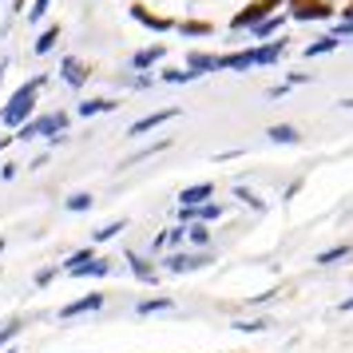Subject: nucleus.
<instances>
[{"instance_id": "41", "label": "nucleus", "mask_w": 353, "mask_h": 353, "mask_svg": "<svg viewBox=\"0 0 353 353\" xmlns=\"http://www.w3.org/2000/svg\"><path fill=\"white\" fill-rule=\"evenodd\" d=\"M337 12H341V20H353V0L345 4V8H337Z\"/></svg>"}, {"instance_id": "32", "label": "nucleus", "mask_w": 353, "mask_h": 353, "mask_svg": "<svg viewBox=\"0 0 353 353\" xmlns=\"http://www.w3.org/2000/svg\"><path fill=\"white\" fill-rule=\"evenodd\" d=\"M163 242H167V250H183L187 246V226H167L163 230Z\"/></svg>"}, {"instance_id": "39", "label": "nucleus", "mask_w": 353, "mask_h": 353, "mask_svg": "<svg viewBox=\"0 0 353 353\" xmlns=\"http://www.w3.org/2000/svg\"><path fill=\"white\" fill-rule=\"evenodd\" d=\"M151 83H155V76H128L123 88H151Z\"/></svg>"}, {"instance_id": "9", "label": "nucleus", "mask_w": 353, "mask_h": 353, "mask_svg": "<svg viewBox=\"0 0 353 353\" xmlns=\"http://www.w3.org/2000/svg\"><path fill=\"white\" fill-rule=\"evenodd\" d=\"M123 262H128V270H131V278H135V282H143V286H155V282H159V266H155L151 258L128 250V254H123Z\"/></svg>"}, {"instance_id": "42", "label": "nucleus", "mask_w": 353, "mask_h": 353, "mask_svg": "<svg viewBox=\"0 0 353 353\" xmlns=\"http://www.w3.org/2000/svg\"><path fill=\"white\" fill-rule=\"evenodd\" d=\"M337 310H341V314H353V298H345V302L337 305Z\"/></svg>"}, {"instance_id": "26", "label": "nucleus", "mask_w": 353, "mask_h": 353, "mask_svg": "<svg viewBox=\"0 0 353 353\" xmlns=\"http://www.w3.org/2000/svg\"><path fill=\"white\" fill-rule=\"evenodd\" d=\"M167 147H171V139H159V143H151V147H139L135 155H128V159H123V167H135V163L151 159V155H159V151H167Z\"/></svg>"}, {"instance_id": "12", "label": "nucleus", "mask_w": 353, "mask_h": 353, "mask_svg": "<svg viewBox=\"0 0 353 353\" xmlns=\"http://www.w3.org/2000/svg\"><path fill=\"white\" fill-rule=\"evenodd\" d=\"M131 17L139 20L143 28H155V32H171V28H175V20L163 17V12H151L143 0H135V4H131Z\"/></svg>"}, {"instance_id": "47", "label": "nucleus", "mask_w": 353, "mask_h": 353, "mask_svg": "<svg viewBox=\"0 0 353 353\" xmlns=\"http://www.w3.org/2000/svg\"><path fill=\"white\" fill-rule=\"evenodd\" d=\"M0 254H4V239H0Z\"/></svg>"}, {"instance_id": "22", "label": "nucleus", "mask_w": 353, "mask_h": 353, "mask_svg": "<svg viewBox=\"0 0 353 353\" xmlns=\"http://www.w3.org/2000/svg\"><path fill=\"white\" fill-rule=\"evenodd\" d=\"M24 334V318H8L0 325V350H8V345H17V337Z\"/></svg>"}, {"instance_id": "10", "label": "nucleus", "mask_w": 353, "mask_h": 353, "mask_svg": "<svg viewBox=\"0 0 353 353\" xmlns=\"http://www.w3.org/2000/svg\"><path fill=\"white\" fill-rule=\"evenodd\" d=\"M60 80H64L68 88H83V83L92 80V64H83L80 56H64V60H60Z\"/></svg>"}, {"instance_id": "44", "label": "nucleus", "mask_w": 353, "mask_h": 353, "mask_svg": "<svg viewBox=\"0 0 353 353\" xmlns=\"http://www.w3.org/2000/svg\"><path fill=\"white\" fill-rule=\"evenodd\" d=\"M0 353H20V350H17V345H8V350H0Z\"/></svg>"}, {"instance_id": "36", "label": "nucleus", "mask_w": 353, "mask_h": 353, "mask_svg": "<svg viewBox=\"0 0 353 353\" xmlns=\"http://www.w3.org/2000/svg\"><path fill=\"white\" fill-rule=\"evenodd\" d=\"M266 325H270V318H254V321H234V330H239V334H262Z\"/></svg>"}, {"instance_id": "23", "label": "nucleus", "mask_w": 353, "mask_h": 353, "mask_svg": "<svg viewBox=\"0 0 353 353\" xmlns=\"http://www.w3.org/2000/svg\"><path fill=\"white\" fill-rule=\"evenodd\" d=\"M115 108H119V103H115V99H83V103H80V108H76V112H80L83 119H92V115L115 112Z\"/></svg>"}, {"instance_id": "21", "label": "nucleus", "mask_w": 353, "mask_h": 353, "mask_svg": "<svg viewBox=\"0 0 353 353\" xmlns=\"http://www.w3.org/2000/svg\"><path fill=\"white\" fill-rule=\"evenodd\" d=\"M187 246L191 250H210V226H203V223L187 226Z\"/></svg>"}, {"instance_id": "3", "label": "nucleus", "mask_w": 353, "mask_h": 353, "mask_svg": "<svg viewBox=\"0 0 353 353\" xmlns=\"http://www.w3.org/2000/svg\"><path fill=\"white\" fill-rule=\"evenodd\" d=\"M282 4H286V0H250V4L242 8V12H234V20H230V32H242V28L250 32L254 24H262L266 17H274V12H278Z\"/></svg>"}, {"instance_id": "20", "label": "nucleus", "mask_w": 353, "mask_h": 353, "mask_svg": "<svg viewBox=\"0 0 353 353\" xmlns=\"http://www.w3.org/2000/svg\"><path fill=\"white\" fill-rule=\"evenodd\" d=\"M286 20H290V17H282V12H274V17H266L262 24H254V28H250V32H254V44H262L266 36H274L278 28H282V24H286Z\"/></svg>"}, {"instance_id": "4", "label": "nucleus", "mask_w": 353, "mask_h": 353, "mask_svg": "<svg viewBox=\"0 0 353 353\" xmlns=\"http://www.w3.org/2000/svg\"><path fill=\"white\" fill-rule=\"evenodd\" d=\"M210 262H214L210 250H171V254L163 258V270L167 274H194V270H203V266H210Z\"/></svg>"}, {"instance_id": "17", "label": "nucleus", "mask_w": 353, "mask_h": 353, "mask_svg": "<svg viewBox=\"0 0 353 353\" xmlns=\"http://www.w3.org/2000/svg\"><path fill=\"white\" fill-rule=\"evenodd\" d=\"M115 270V262H112V258H92V262H83V266H80V270H76V274H72V278H108V274H112Z\"/></svg>"}, {"instance_id": "25", "label": "nucleus", "mask_w": 353, "mask_h": 353, "mask_svg": "<svg viewBox=\"0 0 353 353\" xmlns=\"http://www.w3.org/2000/svg\"><path fill=\"white\" fill-rule=\"evenodd\" d=\"M266 135H270L274 143H298V139H302V135H298V128H294V123H274L270 131H266Z\"/></svg>"}, {"instance_id": "37", "label": "nucleus", "mask_w": 353, "mask_h": 353, "mask_svg": "<svg viewBox=\"0 0 353 353\" xmlns=\"http://www.w3.org/2000/svg\"><path fill=\"white\" fill-rule=\"evenodd\" d=\"M330 36H334V40H350V36H353V20H337Z\"/></svg>"}, {"instance_id": "45", "label": "nucleus", "mask_w": 353, "mask_h": 353, "mask_svg": "<svg viewBox=\"0 0 353 353\" xmlns=\"http://www.w3.org/2000/svg\"><path fill=\"white\" fill-rule=\"evenodd\" d=\"M341 108H353V99H341Z\"/></svg>"}, {"instance_id": "7", "label": "nucleus", "mask_w": 353, "mask_h": 353, "mask_svg": "<svg viewBox=\"0 0 353 353\" xmlns=\"http://www.w3.org/2000/svg\"><path fill=\"white\" fill-rule=\"evenodd\" d=\"M223 214H226L223 203H203V207H179V226H191V223L210 226V223H219Z\"/></svg>"}, {"instance_id": "40", "label": "nucleus", "mask_w": 353, "mask_h": 353, "mask_svg": "<svg viewBox=\"0 0 353 353\" xmlns=\"http://www.w3.org/2000/svg\"><path fill=\"white\" fill-rule=\"evenodd\" d=\"M0 179H17V163H4L0 167Z\"/></svg>"}, {"instance_id": "46", "label": "nucleus", "mask_w": 353, "mask_h": 353, "mask_svg": "<svg viewBox=\"0 0 353 353\" xmlns=\"http://www.w3.org/2000/svg\"><path fill=\"white\" fill-rule=\"evenodd\" d=\"M4 72H8V68H4V64H0V83H4Z\"/></svg>"}, {"instance_id": "18", "label": "nucleus", "mask_w": 353, "mask_h": 353, "mask_svg": "<svg viewBox=\"0 0 353 353\" xmlns=\"http://www.w3.org/2000/svg\"><path fill=\"white\" fill-rule=\"evenodd\" d=\"M350 254H353V242H337V246H330V250H321L314 262H318V266H337V262H345Z\"/></svg>"}, {"instance_id": "11", "label": "nucleus", "mask_w": 353, "mask_h": 353, "mask_svg": "<svg viewBox=\"0 0 353 353\" xmlns=\"http://www.w3.org/2000/svg\"><path fill=\"white\" fill-rule=\"evenodd\" d=\"M250 52H254V68H270L290 52V40H262V44H254Z\"/></svg>"}, {"instance_id": "6", "label": "nucleus", "mask_w": 353, "mask_h": 353, "mask_svg": "<svg viewBox=\"0 0 353 353\" xmlns=\"http://www.w3.org/2000/svg\"><path fill=\"white\" fill-rule=\"evenodd\" d=\"M103 302H108V294H103V290H92V294L76 298V302L60 305V310H56V318L72 321V318H83V314H99V310H103Z\"/></svg>"}, {"instance_id": "8", "label": "nucleus", "mask_w": 353, "mask_h": 353, "mask_svg": "<svg viewBox=\"0 0 353 353\" xmlns=\"http://www.w3.org/2000/svg\"><path fill=\"white\" fill-rule=\"evenodd\" d=\"M179 108H163V112H151V115H143V119H135L128 128V139H139V135H147V131H155V128H163V123H171V119H179Z\"/></svg>"}, {"instance_id": "2", "label": "nucleus", "mask_w": 353, "mask_h": 353, "mask_svg": "<svg viewBox=\"0 0 353 353\" xmlns=\"http://www.w3.org/2000/svg\"><path fill=\"white\" fill-rule=\"evenodd\" d=\"M72 123V115L68 112H48V115H36V119H28V123H20L17 135L12 139H36V135H48V139H56L60 131Z\"/></svg>"}, {"instance_id": "15", "label": "nucleus", "mask_w": 353, "mask_h": 353, "mask_svg": "<svg viewBox=\"0 0 353 353\" xmlns=\"http://www.w3.org/2000/svg\"><path fill=\"white\" fill-rule=\"evenodd\" d=\"M167 56V44H151V48H139L135 56H131V68L135 72H147V68H155Z\"/></svg>"}, {"instance_id": "33", "label": "nucleus", "mask_w": 353, "mask_h": 353, "mask_svg": "<svg viewBox=\"0 0 353 353\" xmlns=\"http://www.w3.org/2000/svg\"><path fill=\"white\" fill-rule=\"evenodd\" d=\"M341 40H334V36H321V40H314V44H305V56L314 60V56H325V52H334Z\"/></svg>"}, {"instance_id": "29", "label": "nucleus", "mask_w": 353, "mask_h": 353, "mask_svg": "<svg viewBox=\"0 0 353 353\" xmlns=\"http://www.w3.org/2000/svg\"><path fill=\"white\" fill-rule=\"evenodd\" d=\"M56 278H60V262H48V266H40V270L32 274V286L44 290V286H52Z\"/></svg>"}, {"instance_id": "34", "label": "nucleus", "mask_w": 353, "mask_h": 353, "mask_svg": "<svg viewBox=\"0 0 353 353\" xmlns=\"http://www.w3.org/2000/svg\"><path fill=\"white\" fill-rule=\"evenodd\" d=\"M234 199H239V203H246V207L254 210V214H262V210H266V203H262L254 191H246V187H234Z\"/></svg>"}, {"instance_id": "24", "label": "nucleus", "mask_w": 353, "mask_h": 353, "mask_svg": "<svg viewBox=\"0 0 353 353\" xmlns=\"http://www.w3.org/2000/svg\"><path fill=\"white\" fill-rule=\"evenodd\" d=\"M175 28L183 36H214V24L210 20H175Z\"/></svg>"}, {"instance_id": "30", "label": "nucleus", "mask_w": 353, "mask_h": 353, "mask_svg": "<svg viewBox=\"0 0 353 353\" xmlns=\"http://www.w3.org/2000/svg\"><path fill=\"white\" fill-rule=\"evenodd\" d=\"M119 230H128V219H115V223H103V226H99V230H96V234H92V246H99V242L115 239Z\"/></svg>"}, {"instance_id": "38", "label": "nucleus", "mask_w": 353, "mask_h": 353, "mask_svg": "<svg viewBox=\"0 0 353 353\" xmlns=\"http://www.w3.org/2000/svg\"><path fill=\"white\" fill-rule=\"evenodd\" d=\"M48 8H52V0H36L32 8H28V20H44L48 17Z\"/></svg>"}, {"instance_id": "13", "label": "nucleus", "mask_w": 353, "mask_h": 353, "mask_svg": "<svg viewBox=\"0 0 353 353\" xmlns=\"http://www.w3.org/2000/svg\"><path fill=\"white\" fill-rule=\"evenodd\" d=\"M246 68H254V52H250V48L214 56V72H246Z\"/></svg>"}, {"instance_id": "19", "label": "nucleus", "mask_w": 353, "mask_h": 353, "mask_svg": "<svg viewBox=\"0 0 353 353\" xmlns=\"http://www.w3.org/2000/svg\"><path fill=\"white\" fill-rule=\"evenodd\" d=\"M92 258H96V246L88 242L83 250H72V254H68L64 262H60V274H76V270L83 266V262H92Z\"/></svg>"}, {"instance_id": "31", "label": "nucleus", "mask_w": 353, "mask_h": 353, "mask_svg": "<svg viewBox=\"0 0 353 353\" xmlns=\"http://www.w3.org/2000/svg\"><path fill=\"white\" fill-rule=\"evenodd\" d=\"M64 207L72 210V214H83V210H92V207H96V199H92L88 191H76V194H68V203H64Z\"/></svg>"}, {"instance_id": "1", "label": "nucleus", "mask_w": 353, "mask_h": 353, "mask_svg": "<svg viewBox=\"0 0 353 353\" xmlns=\"http://www.w3.org/2000/svg\"><path fill=\"white\" fill-rule=\"evenodd\" d=\"M44 83H48V76H32L28 83H20L17 92H12V99L0 108V123L12 128V131H17L20 123H28L32 112H36V99H40V92H44Z\"/></svg>"}, {"instance_id": "28", "label": "nucleus", "mask_w": 353, "mask_h": 353, "mask_svg": "<svg viewBox=\"0 0 353 353\" xmlns=\"http://www.w3.org/2000/svg\"><path fill=\"white\" fill-rule=\"evenodd\" d=\"M187 68H191L194 76H203V72H214V56H210V52H191V56H187Z\"/></svg>"}, {"instance_id": "35", "label": "nucleus", "mask_w": 353, "mask_h": 353, "mask_svg": "<svg viewBox=\"0 0 353 353\" xmlns=\"http://www.w3.org/2000/svg\"><path fill=\"white\" fill-rule=\"evenodd\" d=\"M191 80H199L191 68H171V72H163V83H191Z\"/></svg>"}, {"instance_id": "16", "label": "nucleus", "mask_w": 353, "mask_h": 353, "mask_svg": "<svg viewBox=\"0 0 353 353\" xmlns=\"http://www.w3.org/2000/svg\"><path fill=\"white\" fill-rule=\"evenodd\" d=\"M167 310H175V298H167V294L143 298V302L135 305V314H139V318H151V314H167Z\"/></svg>"}, {"instance_id": "5", "label": "nucleus", "mask_w": 353, "mask_h": 353, "mask_svg": "<svg viewBox=\"0 0 353 353\" xmlns=\"http://www.w3.org/2000/svg\"><path fill=\"white\" fill-rule=\"evenodd\" d=\"M286 17L290 20H334L337 4L334 0H286Z\"/></svg>"}, {"instance_id": "43", "label": "nucleus", "mask_w": 353, "mask_h": 353, "mask_svg": "<svg viewBox=\"0 0 353 353\" xmlns=\"http://www.w3.org/2000/svg\"><path fill=\"white\" fill-rule=\"evenodd\" d=\"M8 143H12V135H4V139H0V151H8Z\"/></svg>"}, {"instance_id": "14", "label": "nucleus", "mask_w": 353, "mask_h": 353, "mask_svg": "<svg viewBox=\"0 0 353 353\" xmlns=\"http://www.w3.org/2000/svg\"><path fill=\"white\" fill-rule=\"evenodd\" d=\"M210 199H214V183H194V187L179 191V207H203Z\"/></svg>"}, {"instance_id": "27", "label": "nucleus", "mask_w": 353, "mask_h": 353, "mask_svg": "<svg viewBox=\"0 0 353 353\" xmlns=\"http://www.w3.org/2000/svg\"><path fill=\"white\" fill-rule=\"evenodd\" d=\"M56 40H60V24H48V28L40 32V40H36V56H48V52L56 48Z\"/></svg>"}]
</instances>
